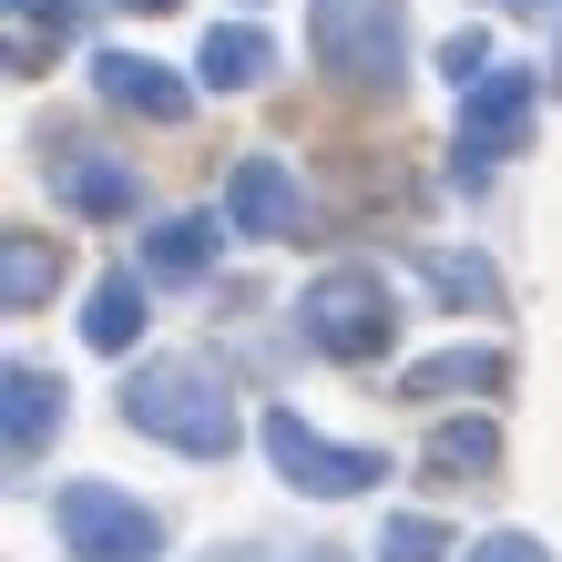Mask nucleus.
I'll use <instances>...</instances> for the list:
<instances>
[{
	"label": "nucleus",
	"instance_id": "f257e3e1",
	"mask_svg": "<svg viewBox=\"0 0 562 562\" xmlns=\"http://www.w3.org/2000/svg\"><path fill=\"white\" fill-rule=\"evenodd\" d=\"M123 429H144L184 460H225L236 450V400H225V379L205 358H144L123 379Z\"/></svg>",
	"mask_w": 562,
	"mask_h": 562
},
{
	"label": "nucleus",
	"instance_id": "f03ea898",
	"mask_svg": "<svg viewBox=\"0 0 562 562\" xmlns=\"http://www.w3.org/2000/svg\"><path fill=\"white\" fill-rule=\"evenodd\" d=\"M307 52L338 92H400L409 72V11L400 0H307Z\"/></svg>",
	"mask_w": 562,
	"mask_h": 562
},
{
	"label": "nucleus",
	"instance_id": "7ed1b4c3",
	"mask_svg": "<svg viewBox=\"0 0 562 562\" xmlns=\"http://www.w3.org/2000/svg\"><path fill=\"white\" fill-rule=\"evenodd\" d=\"M296 327H307L317 358L369 369V358H389V338H400V307H389V286H379L369 267H327L307 296H296Z\"/></svg>",
	"mask_w": 562,
	"mask_h": 562
},
{
	"label": "nucleus",
	"instance_id": "20e7f679",
	"mask_svg": "<svg viewBox=\"0 0 562 562\" xmlns=\"http://www.w3.org/2000/svg\"><path fill=\"white\" fill-rule=\"evenodd\" d=\"M532 103H542V82L521 72V61H491L481 82H460V144H450L460 154V184L532 144Z\"/></svg>",
	"mask_w": 562,
	"mask_h": 562
},
{
	"label": "nucleus",
	"instance_id": "39448f33",
	"mask_svg": "<svg viewBox=\"0 0 562 562\" xmlns=\"http://www.w3.org/2000/svg\"><path fill=\"white\" fill-rule=\"evenodd\" d=\"M52 521H61V542H72V562H154L164 552V521L134 491H113V481H61Z\"/></svg>",
	"mask_w": 562,
	"mask_h": 562
},
{
	"label": "nucleus",
	"instance_id": "423d86ee",
	"mask_svg": "<svg viewBox=\"0 0 562 562\" xmlns=\"http://www.w3.org/2000/svg\"><path fill=\"white\" fill-rule=\"evenodd\" d=\"M267 460H277V471H286L296 491H317V502H348V491L389 481V460H379V450L327 440V429H307L296 409H267Z\"/></svg>",
	"mask_w": 562,
	"mask_h": 562
},
{
	"label": "nucleus",
	"instance_id": "0eeeda50",
	"mask_svg": "<svg viewBox=\"0 0 562 562\" xmlns=\"http://www.w3.org/2000/svg\"><path fill=\"white\" fill-rule=\"evenodd\" d=\"M225 225L236 236H256V246H277V236H296L307 225V194H296V175L277 154H246L236 175H225Z\"/></svg>",
	"mask_w": 562,
	"mask_h": 562
},
{
	"label": "nucleus",
	"instance_id": "6e6552de",
	"mask_svg": "<svg viewBox=\"0 0 562 562\" xmlns=\"http://www.w3.org/2000/svg\"><path fill=\"white\" fill-rule=\"evenodd\" d=\"M52 184H61V215H82V225L144 215V184H134V164H123V154H61Z\"/></svg>",
	"mask_w": 562,
	"mask_h": 562
},
{
	"label": "nucleus",
	"instance_id": "1a4fd4ad",
	"mask_svg": "<svg viewBox=\"0 0 562 562\" xmlns=\"http://www.w3.org/2000/svg\"><path fill=\"white\" fill-rule=\"evenodd\" d=\"M92 82H103L113 113H144V123H184V103H194L154 52H103V61H92Z\"/></svg>",
	"mask_w": 562,
	"mask_h": 562
},
{
	"label": "nucleus",
	"instance_id": "9d476101",
	"mask_svg": "<svg viewBox=\"0 0 562 562\" xmlns=\"http://www.w3.org/2000/svg\"><path fill=\"white\" fill-rule=\"evenodd\" d=\"M502 389H512L502 348H440L419 369H400V400H502Z\"/></svg>",
	"mask_w": 562,
	"mask_h": 562
},
{
	"label": "nucleus",
	"instance_id": "9b49d317",
	"mask_svg": "<svg viewBox=\"0 0 562 562\" xmlns=\"http://www.w3.org/2000/svg\"><path fill=\"white\" fill-rule=\"evenodd\" d=\"M194 72H205V92H256V82L277 72V42L256 21H215L205 52H194Z\"/></svg>",
	"mask_w": 562,
	"mask_h": 562
},
{
	"label": "nucleus",
	"instance_id": "f8f14e48",
	"mask_svg": "<svg viewBox=\"0 0 562 562\" xmlns=\"http://www.w3.org/2000/svg\"><path fill=\"white\" fill-rule=\"evenodd\" d=\"M419 471L440 481V491L491 481V471H502V429H491V419H440V429H429V450H419Z\"/></svg>",
	"mask_w": 562,
	"mask_h": 562
},
{
	"label": "nucleus",
	"instance_id": "ddd939ff",
	"mask_svg": "<svg viewBox=\"0 0 562 562\" xmlns=\"http://www.w3.org/2000/svg\"><path fill=\"white\" fill-rule=\"evenodd\" d=\"M205 267H215V215H164L144 236V277L154 286H194Z\"/></svg>",
	"mask_w": 562,
	"mask_h": 562
},
{
	"label": "nucleus",
	"instance_id": "4468645a",
	"mask_svg": "<svg viewBox=\"0 0 562 562\" xmlns=\"http://www.w3.org/2000/svg\"><path fill=\"white\" fill-rule=\"evenodd\" d=\"M72 42H82V0H11V72H42Z\"/></svg>",
	"mask_w": 562,
	"mask_h": 562
},
{
	"label": "nucleus",
	"instance_id": "2eb2a0df",
	"mask_svg": "<svg viewBox=\"0 0 562 562\" xmlns=\"http://www.w3.org/2000/svg\"><path fill=\"white\" fill-rule=\"evenodd\" d=\"M144 286H154V277L134 267V277H103V286L82 296V338L103 348V358H123V348L144 338Z\"/></svg>",
	"mask_w": 562,
	"mask_h": 562
},
{
	"label": "nucleus",
	"instance_id": "dca6fc26",
	"mask_svg": "<svg viewBox=\"0 0 562 562\" xmlns=\"http://www.w3.org/2000/svg\"><path fill=\"white\" fill-rule=\"evenodd\" d=\"M61 267H72V246H61V236H31V225H11V267H0V296H11V317L42 307V296L61 286Z\"/></svg>",
	"mask_w": 562,
	"mask_h": 562
},
{
	"label": "nucleus",
	"instance_id": "f3484780",
	"mask_svg": "<svg viewBox=\"0 0 562 562\" xmlns=\"http://www.w3.org/2000/svg\"><path fill=\"white\" fill-rule=\"evenodd\" d=\"M11 460H42V440H52V419H61V379L52 369H31V358H11Z\"/></svg>",
	"mask_w": 562,
	"mask_h": 562
},
{
	"label": "nucleus",
	"instance_id": "a211bd4d",
	"mask_svg": "<svg viewBox=\"0 0 562 562\" xmlns=\"http://www.w3.org/2000/svg\"><path fill=\"white\" fill-rule=\"evenodd\" d=\"M409 267H419L429 286H440V296H450V307H481V317H491V307H502V277H491V267H481V256H450V246H409Z\"/></svg>",
	"mask_w": 562,
	"mask_h": 562
},
{
	"label": "nucleus",
	"instance_id": "6ab92c4d",
	"mask_svg": "<svg viewBox=\"0 0 562 562\" xmlns=\"http://www.w3.org/2000/svg\"><path fill=\"white\" fill-rule=\"evenodd\" d=\"M379 562H460V552H450V532L429 512H389L379 521Z\"/></svg>",
	"mask_w": 562,
	"mask_h": 562
},
{
	"label": "nucleus",
	"instance_id": "aec40b11",
	"mask_svg": "<svg viewBox=\"0 0 562 562\" xmlns=\"http://www.w3.org/2000/svg\"><path fill=\"white\" fill-rule=\"evenodd\" d=\"M440 72L450 82H481L491 72V31H450V42H440Z\"/></svg>",
	"mask_w": 562,
	"mask_h": 562
},
{
	"label": "nucleus",
	"instance_id": "412c9836",
	"mask_svg": "<svg viewBox=\"0 0 562 562\" xmlns=\"http://www.w3.org/2000/svg\"><path fill=\"white\" fill-rule=\"evenodd\" d=\"M460 562H552V552H542L532 532H491V542H471Z\"/></svg>",
	"mask_w": 562,
	"mask_h": 562
},
{
	"label": "nucleus",
	"instance_id": "4be33fe9",
	"mask_svg": "<svg viewBox=\"0 0 562 562\" xmlns=\"http://www.w3.org/2000/svg\"><path fill=\"white\" fill-rule=\"evenodd\" d=\"M205 562H277V552H205ZM286 562H348V552H286Z\"/></svg>",
	"mask_w": 562,
	"mask_h": 562
},
{
	"label": "nucleus",
	"instance_id": "5701e85b",
	"mask_svg": "<svg viewBox=\"0 0 562 562\" xmlns=\"http://www.w3.org/2000/svg\"><path fill=\"white\" fill-rule=\"evenodd\" d=\"M512 11H521V21H552V11H562V0H512Z\"/></svg>",
	"mask_w": 562,
	"mask_h": 562
},
{
	"label": "nucleus",
	"instance_id": "b1692460",
	"mask_svg": "<svg viewBox=\"0 0 562 562\" xmlns=\"http://www.w3.org/2000/svg\"><path fill=\"white\" fill-rule=\"evenodd\" d=\"M123 11H175V0H123Z\"/></svg>",
	"mask_w": 562,
	"mask_h": 562
},
{
	"label": "nucleus",
	"instance_id": "393cba45",
	"mask_svg": "<svg viewBox=\"0 0 562 562\" xmlns=\"http://www.w3.org/2000/svg\"><path fill=\"white\" fill-rule=\"evenodd\" d=\"M552 82H562V61H552Z\"/></svg>",
	"mask_w": 562,
	"mask_h": 562
}]
</instances>
